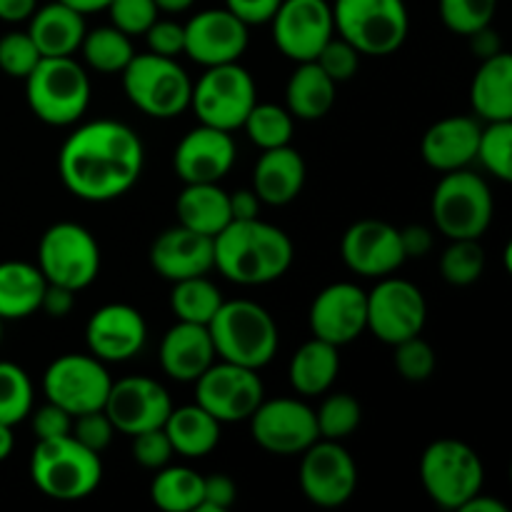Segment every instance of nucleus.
<instances>
[{"instance_id":"f257e3e1","label":"nucleus","mask_w":512,"mask_h":512,"mask_svg":"<svg viewBox=\"0 0 512 512\" xmlns=\"http://www.w3.org/2000/svg\"><path fill=\"white\" fill-rule=\"evenodd\" d=\"M145 150L138 133L120 120L100 118L75 128L58 155L68 193L85 203H108L138 183Z\"/></svg>"},{"instance_id":"f03ea898","label":"nucleus","mask_w":512,"mask_h":512,"mask_svg":"<svg viewBox=\"0 0 512 512\" xmlns=\"http://www.w3.org/2000/svg\"><path fill=\"white\" fill-rule=\"evenodd\" d=\"M215 270L235 285H268L283 278L295 258L293 240L260 218L230 220L213 238Z\"/></svg>"},{"instance_id":"7ed1b4c3","label":"nucleus","mask_w":512,"mask_h":512,"mask_svg":"<svg viewBox=\"0 0 512 512\" xmlns=\"http://www.w3.org/2000/svg\"><path fill=\"white\" fill-rule=\"evenodd\" d=\"M215 358L260 370L275 358L280 345L278 325L263 305L253 300H223L208 323Z\"/></svg>"},{"instance_id":"20e7f679","label":"nucleus","mask_w":512,"mask_h":512,"mask_svg":"<svg viewBox=\"0 0 512 512\" xmlns=\"http://www.w3.org/2000/svg\"><path fill=\"white\" fill-rule=\"evenodd\" d=\"M30 478L45 498L75 503L98 490L103 463L98 453L83 448L73 435L38 440L30 458Z\"/></svg>"},{"instance_id":"39448f33","label":"nucleus","mask_w":512,"mask_h":512,"mask_svg":"<svg viewBox=\"0 0 512 512\" xmlns=\"http://www.w3.org/2000/svg\"><path fill=\"white\" fill-rule=\"evenodd\" d=\"M25 98L38 120L53 128L78 123L90 105V78L73 55L40 58L25 78Z\"/></svg>"},{"instance_id":"423d86ee","label":"nucleus","mask_w":512,"mask_h":512,"mask_svg":"<svg viewBox=\"0 0 512 512\" xmlns=\"http://www.w3.org/2000/svg\"><path fill=\"white\" fill-rule=\"evenodd\" d=\"M335 33L348 40L360 55L385 58L408 40L410 18L405 0H335Z\"/></svg>"},{"instance_id":"0eeeda50","label":"nucleus","mask_w":512,"mask_h":512,"mask_svg":"<svg viewBox=\"0 0 512 512\" xmlns=\"http://www.w3.org/2000/svg\"><path fill=\"white\" fill-rule=\"evenodd\" d=\"M125 98L155 120H170L190 108L193 80L178 58L155 53H135L123 68Z\"/></svg>"},{"instance_id":"6e6552de","label":"nucleus","mask_w":512,"mask_h":512,"mask_svg":"<svg viewBox=\"0 0 512 512\" xmlns=\"http://www.w3.org/2000/svg\"><path fill=\"white\" fill-rule=\"evenodd\" d=\"M420 483L438 508L460 510L483 490V460L463 440L440 438L420 458Z\"/></svg>"},{"instance_id":"1a4fd4ad","label":"nucleus","mask_w":512,"mask_h":512,"mask_svg":"<svg viewBox=\"0 0 512 512\" xmlns=\"http://www.w3.org/2000/svg\"><path fill=\"white\" fill-rule=\"evenodd\" d=\"M493 193L478 173L450 170L433 193V223L448 240H480L493 223Z\"/></svg>"},{"instance_id":"9d476101","label":"nucleus","mask_w":512,"mask_h":512,"mask_svg":"<svg viewBox=\"0 0 512 512\" xmlns=\"http://www.w3.org/2000/svg\"><path fill=\"white\" fill-rule=\"evenodd\" d=\"M255 103H258V88L253 75L240 63L205 68L190 93V108L200 123L225 133L243 128Z\"/></svg>"},{"instance_id":"9b49d317","label":"nucleus","mask_w":512,"mask_h":512,"mask_svg":"<svg viewBox=\"0 0 512 512\" xmlns=\"http://www.w3.org/2000/svg\"><path fill=\"white\" fill-rule=\"evenodd\" d=\"M38 270L45 283L85 290L100 273V248L88 228L78 223H55L43 233L38 245Z\"/></svg>"},{"instance_id":"f8f14e48","label":"nucleus","mask_w":512,"mask_h":512,"mask_svg":"<svg viewBox=\"0 0 512 512\" xmlns=\"http://www.w3.org/2000/svg\"><path fill=\"white\" fill-rule=\"evenodd\" d=\"M110 385L113 378L103 360L83 353L60 355L43 375V393L48 403H55L73 418L90 410H103Z\"/></svg>"},{"instance_id":"ddd939ff","label":"nucleus","mask_w":512,"mask_h":512,"mask_svg":"<svg viewBox=\"0 0 512 512\" xmlns=\"http://www.w3.org/2000/svg\"><path fill=\"white\" fill-rule=\"evenodd\" d=\"M258 370L235 363H213L195 380V403L213 415L220 425L243 423L265 398Z\"/></svg>"},{"instance_id":"4468645a","label":"nucleus","mask_w":512,"mask_h":512,"mask_svg":"<svg viewBox=\"0 0 512 512\" xmlns=\"http://www.w3.org/2000/svg\"><path fill=\"white\" fill-rule=\"evenodd\" d=\"M428 303L418 285L385 275L368 293V330L385 345H395L423 333Z\"/></svg>"},{"instance_id":"2eb2a0df","label":"nucleus","mask_w":512,"mask_h":512,"mask_svg":"<svg viewBox=\"0 0 512 512\" xmlns=\"http://www.w3.org/2000/svg\"><path fill=\"white\" fill-rule=\"evenodd\" d=\"M300 490L318 508H340L358 490V465L338 440H315L300 453Z\"/></svg>"},{"instance_id":"dca6fc26","label":"nucleus","mask_w":512,"mask_h":512,"mask_svg":"<svg viewBox=\"0 0 512 512\" xmlns=\"http://www.w3.org/2000/svg\"><path fill=\"white\" fill-rule=\"evenodd\" d=\"M253 440L273 455H300L320 440L315 410L298 398L265 400L250 415Z\"/></svg>"},{"instance_id":"f3484780","label":"nucleus","mask_w":512,"mask_h":512,"mask_svg":"<svg viewBox=\"0 0 512 512\" xmlns=\"http://www.w3.org/2000/svg\"><path fill=\"white\" fill-rule=\"evenodd\" d=\"M270 23L278 50L295 63L318 58L323 45L335 35L328 0H283Z\"/></svg>"},{"instance_id":"a211bd4d","label":"nucleus","mask_w":512,"mask_h":512,"mask_svg":"<svg viewBox=\"0 0 512 512\" xmlns=\"http://www.w3.org/2000/svg\"><path fill=\"white\" fill-rule=\"evenodd\" d=\"M173 410L170 393L153 378L130 375L110 385L103 413L113 423L115 433L138 435L143 430L163 428L165 418Z\"/></svg>"},{"instance_id":"6ab92c4d","label":"nucleus","mask_w":512,"mask_h":512,"mask_svg":"<svg viewBox=\"0 0 512 512\" xmlns=\"http://www.w3.org/2000/svg\"><path fill=\"white\" fill-rule=\"evenodd\" d=\"M185 28V55L203 68L240 63L248 50V25L228 8H210L195 13Z\"/></svg>"},{"instance_id":"aec40b11","label":"nucleus","mask_w":512,"mask_h":512,"mask_svg":"<svg viewBox=\"0 0 512 512\" xmlns=\"http://www.w3.org/2000/svg\"><path fill=\"white\" fill-rule=\"evenodd\" d=\"M313 338L343 348L368 330V293L353 283H333L315 295L310 305Z\"/></svg>"},{"instance_id":"412c9836","label":"nucleus","mask_w":512,"mask_h":512,"mask_svg":"<svg viewBox=\"0 0 512 512\" xmlns=\"http://www.w3.org/2000/svg\"><path fill=\"white\" fill-rule=\"evenodd\" d=\"M340 255L348 270L360 278H385L405 263L400 228L385 220H358L345 230Z\"/></svg>"},{"instance_id":"4be33fe9","label":"nucleus","mask_w":512,"mask_h":512,"mask_svg":"<svg viewBox=\"0 0 512 512\" xmlns=\"http://www.w3.org/2000/svg\"><path fill=\"white\" fill-rule=\"evenodd\" d=\"M148 340V325L138 308L128 303H108L90 315L85 325L88 353L103 363L133 360Z\"/></svg>"},{"instance_id":"5701e85b","label":"nucleus","mask_w":512,"mask_h":512,"mask_svg":"<svg viewBox=\"0 0 512 512\" xmlns=\"http://www.w3.org/2000/svg\"><path fill=\"white\" fill-rule=\"evenodd\" d=\"M238 158V145L225 130L200 123L180 138L173 168L183 183H220Z\"/></svg>"},{"instance_id":"b1692460","label":"nucleus","mask_w":512,"mask_h":512,"mask_svg":"<svg viewBox=\"0 0 512 512\" xmlns=\"http://www.w3.org/2000/svg\"><path fill=\"white\" fill-rule=\"evenodd\" d=\"M150 265L160 278L178 283L185 278L208 275L215 268L213 238L185 225L163 230L150 245Z\"/></svg>"},{"instance_id":"393cba45","label":"nucleus","mask_w":512,"mask_h":512,"mask_svg":"<svg viewBox=\"0 0 512 512\" xmlns=\"http://www.w3.org/2000/svg\"><path fill=\"white\" fill-rule=\"evenodd\" d=\"M480 128H483L480 120L468 115H450L430 125L420 140V155L425 165L440 173L468 168L470 163H475Z\"/></svg>"},{"instance_id":"a878e982","label":"nucleus","mask_w":512,"mask_h":512,"mask_svg":"<svg viewBox=\"0 0 512 512\" xmlns=\"http://www.w3.org/2000/svg\"><path fill=\"white\" fill-rule=\"evenodd\" d=\"M160 368L178 383H195L215 363V348L208 325L178 323L163 335L158 350Z\"/></svg>"},{"instance_id":"bb28decb","label":"nucleus","mask_w":512,"mask_h":512,"mask_svg":"<svg viewBox=\"0 0 512 512\" xmlns=\"http://www.w3.org/2000/svg\"><path fill=\"white\" fill-rule=\"evenodd\" d=\"M305 185V160L290 145L263 150L253 170V190L263 205L283 208L293 203Z\"/></svg>"},{"instance_id":"cd10ccee","label":"nucleus","mask_w":512,"mask_h":512,"mask_svg":"<svg viewBox=\"0 0 512 512\" xmlns=\"http://www.w3.org/2000/svg\"><path fill=\"white\" fill-rule=\"evenodd\" d=\"M28 35L33 38L35 48L43 58H68L85 38V15L73 10L70 5L53 0V3L35 8L30 15Z\"/></svg>"},{"instance_id":"c85d7f7f","label":"nucleus","mask_w":512,"mask_h":512,"mask_svg":"<svg viewBox=\"0 0 512 512\" xmlns=\"http://www.w3.org/2000/svg\"><path fill=\"white\" fill-rule=\"evenodd\" d=\"M470 103L485 123L512 120V58L498 53L480 60V68L470 85Z\"/></svg>"},{"instance_id":"c756f323","label":"nucleus","mask_w":512,"mask_h":512,"mask_svg":"<svg viewBox=\"0 0 512 512\" xmlns=\"http://www.w3.org/2000/svg\"><path fill=\"white\" fill-rule=\"evenodd\" d=\"M178 223L185 228L215 238L233 220L228 193L218 183H185L175 200Z\"/></svg>"},{"instance_id":"7c9ffc66","label":"nucleus","mask_w":512,"mask_h":512,"mask_svg":"<svg viewBox=\"0 0 512 512\" xmlns=\"http://www.w3.org/2000/svg\"><path fill=\"white\" fill-rule=\"evenodd\" d=\"M340 348L325 343L320 338H310L308 343L295 350L290 360L288 378L295 393L303 398H318L325 395L340 373Z\"/></svg>"},{"instance_id":"2f4dec72","label":"nucleus","mask_w":512,"mask_h":512,"mask_svg":"<svg viewBox=\"0 0 512 512\" xmlns=\"http://www.w3.org/2000/svg\"><path fill=\"white\" fill-rule=\"evenodd\" d=\"M163 430L173 445V453L183 458H205L220 443V423L198 403L170 410Z\"/></svg>"},{"instance_id":"473e14b6","label":"nucleus","mask_w":512,"mask_h":512,"mask_svg":"<svg viewBox=\"0 0 512 512\" xmlns=\"http://www.w3.org/2000/svg\"><path fill=\"white\" fill-rule=\"evenodd\" d=\"M45 285L38 265L25 260L0 263V320H23L38 313Z\"/></svg>"},{"instance_id":"72a5a7b5","label":"nucleus","mask_w":512,"mask_h":512,"mask_svg":"<svg viewBox=\"0 0 512 512\" xmlns=\"http://www.w3.org/2000/svg\"><path fill=\"white\" fill-rule=\"evenodd\" d=\"M335 88L338 83H333L315 60L298 63L285 85V108L298 120H320L335 105Z\"/></svg>"},{"instance_id":"f704fd0d","label":"nucleus","mask_w":512,"mask_h":512,"mask_svg":"<svg viewBox=\"0 0 512 512\" xmlns=\"http://www.w3.org/2000/svg\"><path fill=\"white\" fill-rule=\"evenodd\" d=\"M150 500L165 512H193L203 500V475L185 465H165L155 470Z\"/></svg>"},{"instance_id":"c9c22d12","label":"nucleus","mask_w":512,"mask_h":512,"mask_svg":"<svg viewBox=\"0 0 512 512\" xmlns=\"http://www.w3.org/2000/svg\"><path fill=\"white\" fill-rule=\"evenodd\" d=\"M80 53H83L85 65L93 68L95 73L113 75L123 73V68L135 55V48L130 35L113 28V25H103V28L85 30V38L83 43H80Z\"/></svg>"},{"instance_id":"e433bc0d","label":"nucleus","mask_w":512,"mask_h":512,"mask_svg":"<svg viewBox=\"0 0 512 512\" xmlns=\"http://www.w3.org/2000/svg\"><path fill=\"white\" fill-rule=\"evenodd\" d=\"M173 293H170V308H173L175 318L183 323L208 325L213 315L218 313L223 305V295H220L218 285L208 280V275H198V278H185L173 283Z\"/></svg>"},{"instance_id":"4c0bfd02","label":"nucleus","mask_w":512,"mask_h":512,"mask_svg":"<svg viewBox=\"0 0 512 512\" xmlns=\"http://www.w3.org/2000/svg\"><path fill=\"white\" fill-rule=\"evenodd\" d=\"M245 135L250 143L258 145L260 150L283 148L290 145L295 130V118L288 108L273 103H255L243 123Z\"/></svg>"},{"instance_id":"58836bf2","label":"nucleus","mask_w":512,"mask_h":512,"mask_svg":"<svg viewBox=\"0 0 512 512\" xmlns=\"http://www.w3.org/2000/svg\"><path fill=\"white\" fill-rule=\"evenodd\" d=\"M485 273V250L480 240H450L440 255V275L448 285L468 288Z\"/></svg>"},{"instance_id":"ea45409f","label":"nucleus","mask_w":512,"mask_h":512,"mask_svg":"<svg viewBox=\"0 0 512 512\" xmlns=\"http://www.w3.org/2000/svg\"><path fill=\"white\" fill-rule=\"evenodd\" d=\"M33 410V383L20 365L0 360V423L15 428Z\"/></svg>"},{"instance_id":"a19ab883","label":"nucleus","mask_w":512,"mask_h":512,"mask_svg":"<svg viewBox=\"0 0 512 512\" xmlns=\"http://www.w3.org/2000/svg\"><path fill=\"white\" fill-rule=\"evenodd\" d=\"M363 420L360 403L348 393H330L315 410V423L323 440H345L358 430Z\"/></svg>"},{"instance_id":"79ce46f5","label":"nucleus","mask_w":512,"mask_h":512,"mask_svg":"<svg viewBox=\"0 0 512 512\" xmlns=\"http://www.w3.org/2000/svg\"><path fill=\"white\" fill-rule=\"evenodd\" d=\"M475 160L483 165L493 178L510 183L512 180V120L488 123L480 128L478 153Z\"/></svg>"},{"instance_id":"37998d69","label":"nucleus","mask_w":512,"mask_h":512,"mask_svg":"<svg viewBox=\"0 0 512 512\" xmlns=\"http://www.w3.org/2000/svg\"><path fill=\"white\" fill-rule=\"evenodd\" d=\"M438 8L445 28L450 33L468 38L475 30L493 25L495 13H498V0H440Z\"/></svg>"},{"instance_id":"c03bdc74","label":"nucleus","mask_w":512,"mask_h":512,"mask_svg":"<svg viewBox=\"0 0 512 512\" xmlns=\"http://www.w3.org/2000/svg\"><path fill=\"white\" fill-rule=\"evenodd\" d=\"M393 348L395 368H398L400 378L408 380V383H425V380L433 378L438 358H435V350L428 340L413 335V338L395 343Z\"/></svg>"},{"instance_id":"a18cd8bd","label":"nucleus","mask_w":512,"mask_h":512,"mask_svg":"<svg viewBox=\"0 0 512 512\" xmlns=\"http://www.w3.org/2000/svg\"><path fill=\"white\" fill-rule=\"evenodd\" d=\"M40 50L35 48L33 38L25 33H8L0 38V70L10 78L25 80L30 70L40 63Z\"/></svg>"},{"instance_id":"49530a36","label":"nucleus","mask_w":512,"mask_h":512,"mask_svg":"<svg viewBox=\"0 0 512 512\" xmlns=\"http://www.w3.org/2000/svg\"><path fill=\"white\" fill-rule=\"evenodd\" d=\"M105 10L110 15V25L123 30L130 38L143 35L160 18L155 0H110Z\"/></svg>"},{"instance_id":"de8ad7c7","label":"nucleus","mask_w":512,"mask_h":512,"mask_svg":"<svg viewBox=\"0 0 512 512\" xmlns=\"http://www.w3.org/2000/svg\"><path fill=\"white\" fill-rule=\"evenodd\" d=\"M315 63L320 65V70H323L333 83H345V80H350L358 73L360 53L348 43V40H343L340 35H333V38L323 45V50L318 53Z\"/></svg>"},{"instance_id":"09e8293b","label":"nucleus","mask_w":512,"mask_h":512,"mask_svg":"<svg viewBox=\"0 0 512 512\" xmlns=\"http://www.w3.org/2000/svg\"><path fill=\"white\" fill-rule=\"evenodd\" d=\"M70 435H73L83 448L93 450V453L100 455L103 450H108L110 443H113L115 428L103 410H90V413L75 415Z\"/></svg>"},{"instance_id":"8fccbe9b","label":"nucleus","mask_w":512,"mask_h":512,"mask_svg":"<svg viewBox=\"0 0 512 512\" xmlns=\"http://www.w3.org/2000/svg\"><path fill=\"white\" fill-rule=\"evenodd\" d=\"M173 455V445H170L163 428L143 430V433L133 435V458L140 468L153 470L155 473V470L170 465Z\"/></svg>"},{"instance_id":"3c124183","label":"nucleus","mask_w":512,"mask_h":512,"mask_svg":"<svg viewBox=\"0 0 512 512\" xmlns=\"http://www.w3.org/2000/svg\"><path fill=\"white\" fill-rule=\"evenodd\" d=\"M145 43L148 50L163 58H178L185 55V28L175 20H155L148 30H145Z\"/></svg>"},{"instance_id":"603ef678","label":"nucleus","mask_w":512,"mask_h":512,"mask_svg":"<svg viewBox=\"0 0 512 512\" xmlns=\"http://www.w3.org/2000/svg\"><path fill=\"white\" fill-rule=\"evenodd\" d=\"M238 500V485L228 475H210L203 478V500L195 512H225Z\"/></svg>"},{"instance_id":"864d4df0","label":"nucleus","mask_w":512,"mask_h":512,"mask_svg":"<svg viewBox=\"0 0 512 512\" xmlns=\"http://www.w3.org/2000/svg\"><path fill=\"white\" fill-rule=\"evenodd\" d=\"M70 428H73V415L65 413L55 403H45L43 408L35 410L33 433L38 440L63 438V435H70Z\"/></svg>"},{"instance_id":"5fc2aeb1","label":"nucleus","mask_w":512,"mask_h":512,"mask_svg":"<svg viewBox=\"0 0 512 512\" xmlns=\"http://www.w3.org/2000/svg\"><path fill=\"white\" fill-rule=\"evenodd\" d=\"M280 3L283 0H225V8L250 28V25L270 23Z\"/></svg>"},{"instance_id":"6e6d98bb","label":"nucleus","mask_w":512,"mask_h":512,"mask_svg":"<svg viewBox=\"0 0 512 512\" xmlns=\"http://www.w3.org/2000/svg\"><path fill=\"white\" fill-rule=\"evenodd\" d=\"M400 245H403L405 258H425L433 250V230L425 225H405L400 228Z\"/></svg>"},{"instance_id":"4d7b16f0","label":"nucleus","mask_w":512,"mask_h":512,"mask_svg":"<svg viewBox=\"0 0 512 512\" xmlns=\"http://www.w3.org/2000/svg\"><path fill=\"white\" fill-rule=\"evenodd\" d=\"M75 308V293L63 288V285H45L43 300H40V310L50 318H68Z\"/></svg>"},{"instance_id":"13d9d810","label":"nucleus","mask_w":512,"mask_h":512,"mask_svg":"<svg viewBox=\"0 0 512 512\" xmlns=\"http://www.w3.org/2000/svg\"><path fill=\"white\" fill-rule=\"evenodd\" d=\"M228 203H230V215L233 220H250V218H260V198L255 195V190L240 188L235 193H228Z\"/></svg>"},{"instance_id":"bf43d9fd","label":"nucleus","mask_w":512,"mask_h":512,"mask_svg":"<svg viewBox=\"0 0 512 512\" xmlns=\"http://www.w3.org/2000/svg\"><path fill=\"white\" fill-rule=\"evenodd\" d=\"M468 38H470V48H473V53L478 55L480 60L503 53V40H500V35L495 33L490 25L483 30H475V33L468 35Z\"/></svg>"},{"instance_id":"052dcab7","label":"nucleus","mask_w":512,"mask_h":512,"mask_svg":"<svg viewBox=\"0 0 512 512\" xmlns=\"http://www.w3.org/2000/svg\"><path fill=\"white\" fill-rule=\"evenodd\" d=\"M38 8V0H0V20L3 23H23Z\"/></svg>"},{"instance_id":"680f3d73","label":"nucleus","mask_w":512,"mask_h":512,"mask_svg":"<svg viewBox=\"0 0 512 512\" xmlns=\"http://www.w3.org/2000/svg\"><path fill=\"white\" fill-rule=\"evenodd\" d=\"M458 512H508V505H503L500 500L490 498V495H485L483 490H480V493L473 495Z\"/></svg>"},{"instance_id":"e2e57ef3","label":"nucleus","mask_w":512,"mask_h":512,"mask_svg":"<svg viewBox=\"0 0 512 512\" xmlns=\"http://www.w3.org/2000/svg\"><path fill=\"white\" fill-rule=\"evenodd\" d=\"M60 3L70 5V8L78 10V13L88 15V13H100V10L108 8L110 0H60Z\"/></svg>"},{"instance_id":"0e129e2a","label":"nucleus","mask_w":512,"mask_h":512,"mask_svg":"<svg viewBox=\"0 0 512 512\" xmlns=\"http://www.w3.org/2000/svg\"><path fill=\"white\" fill-rule=\"evenodd\" d=\"M13 448H15V433H13V428H10V425L0 423V463L10 458V453H13Z\"/></svg>"},{"instance_id":"69168bd1","label":"nucleus","mask_w":512,"mask_h":512,"mask_svg":"<svg viewBox=\"0 0 512 512\" xmlns=\"http://www.w3.org/2000/svg\"><path fill=\"white\" fill-rule=\"evenodd\" d=\"M195 0H155L160 13H185Z\"/></svg>"},{"instance_id":"338daca9","label":"nucleus","mask_w":512,"mask_h":512,"mask_svg":"<svg viewBox=\"0 0 512 512\" xmlns=\"http://www.w3.org/2000/svg\"><path fill=\"white\" fill-rule=\"evenodd\" d=\"M3 323L5 320H0V343H3Z\"/></svg>"}]
</instances>
